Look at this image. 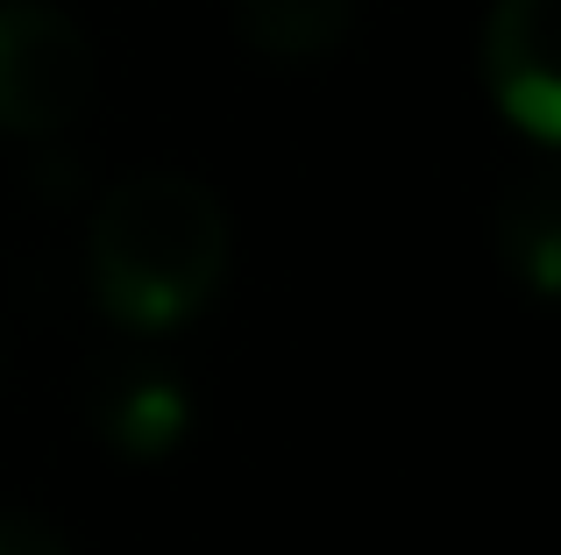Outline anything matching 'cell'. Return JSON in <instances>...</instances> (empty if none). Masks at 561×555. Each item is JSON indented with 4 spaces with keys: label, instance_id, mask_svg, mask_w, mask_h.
Returning <instances> with one entry per match:
<instances>
[{
    "label": "cell",
    "instance_id": "1",
    "mask_svg": "<svg viewBox=\"0 0 561 555\" xmlns=\"http://www.w3.org/2000/svg\"><path fill=\"white\" fill-rule=\"evenodd\" d=\"M85 278L107 320L136 335H171L228 278V207L185 171H136L107 185L85 228Z\"/></svg>",
    "mask_w": 561,
    "mask_h": 555
},
{
    "label": "cell",
    "instance_id": "2",
    "mask_svg": "<svg viewBox=\"0 0 561 555\" xmlns=\"http://www.w3.org/2000/svg\"><path fill=\"white\" fill-rule=\"evenodd\" d=\"M93 36L50 0H0V128L50 143L93 107Z\"/></svg>",
    "mask_w": 561,
    "mask_h": 555
},
{
    "label": "cell",
    "instance_id": "3",
    "mask_svg": "<svg viewBox=\"0 0 561 555\" xmlns=\"http://www.w3.org/2000/svg\"><path fill=\"white\" fill-rule=\"evenodd\" d=\"M554 22L561 0H497L483 22V86L497 114L526 143H561V65H554Z\"/></svg>",
    "mask_w": 561,
    "mask_h": 555
},
{
    "label": "cell",
    "instance_id": "4",
    "mask_svg": "<svg viewBox=\"0 0 561 555\" xmlns=\"http://www.w3.org/2000/svg\"><path fill=\"white\" fill-rule=\"evenodd\" d=\"M93 420H100V434H107L122 456L150 463V456H171V449L185 442V428H192V399H185L179 377L157 371V363H122V371L100 385Z\"/></svg>",
    "mask_w": 561,
    "mask_h": 555
},
{
    "label": "cell",
    "instance_id": "5",
    "mask_svg": "<svg viewBox=\"0 0 561 555\" xmlns=\"http://www.w3.org/2000/svg\"><path fill=\"white\" fill-rule=\"evenodd\" d=\"M356 29V0H234V36L271 65H320Z\"/></svg>",
    "mask_w": 561,
    "mask_h": 555
},
{
    "label": "cell",
    "instance_id": "6",
    "mask_svg": "<svg viewBox=\"0 0 561 555\" xmlns=\"http://www.w3.org/2000/svg\"><path fill=\"white\" fill-rule=\"evenodd\" d=\"M497 257L534 299H554L561 285V193L548 171H526L497 207Z\"/></svg>",
    "mask_w": 561,
    "mask_h": 555
},
{
    "label": "cell",
    "instance_id": "7",
    "mask_svg": "<svg viewBox=\"0 0 561 555\" xmlns=\"http://www.w3.org/2000/svg\"><path fill=\"white\" fill-rule=\"evenodd\" d=\"M0 555H71V542L36 513H0Z\"/></svg>",
    "mask_w": 561,
    "mask_h": 555
},
{
    "label": "cell",
    "instance_id": "8",
    "mask_svg": "<svg viewBox=\"0 0 561 555\" xmlns=\"http://www.w3.org/2000/svg\"><path fill=\"white\" fill-rule=\"evenodd\" d=\"M0 371H8V335H0Z\"/></svg>",
    "mask_w": 561,
    "mask_h": 555
}]
</instances>
